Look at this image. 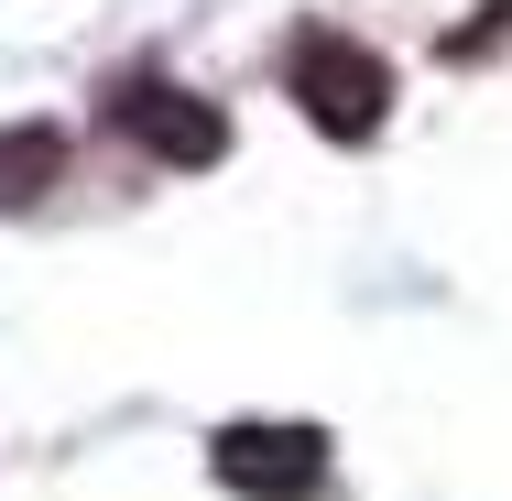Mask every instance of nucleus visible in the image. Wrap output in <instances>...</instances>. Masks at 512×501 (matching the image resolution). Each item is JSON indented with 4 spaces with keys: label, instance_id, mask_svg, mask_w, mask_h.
I'll return each instance as SVG.
<instances>
[{
    "label": "nucleus",
    "instance_id": "obj_1",
    "mask_svg": "<svg viewBox=\"0 0 512 501\" xmlns=\"http://www.w3.org/2000/svg\"><path fill=\"white\" fill-rule=\"evenodd\" d=\"M284 88H295V109H306L327 142H371L382 109H393V66L360 33L316 22V33H295V55H284Z\"/></svg>",
    "mask_w": 512,
    "mask_h": 501
},
{
    "label": "nucleus",
    "instance_id": "obj_2",
    "mask_svg": "<svg viewBox=\"0 0 512 501\" xmlns=\"http://www.w3.org/2000/svg\"><path fill=\"white\" fill-rule=\"evenodd\" d=\"M207 469H218V491H240V501H306V491H327V425H284V414L218 425Z\"/></svg>",
    "mask_w": 512,
    "mask_h": 501
},
{
    "label": "nucleus",
    "instance_id": "obj_3",
    "mask_svg": "<svg viewBox=\"0 0 512 501\" xmlns=\"http://www.w3.org/2000/svg\"><path fill=\"white\" fill-rule=\"evenodd\" d=\"M109 131L142 142V153L175 164V175H197V164L229 153V109L197 99V88H175V77H109Z\"/></svg>",
    "mask_w": 512,
    "mask_h": 501
},
{
    "label": "nucleus",
    "instance_id": "obj_4",
    "mask_svg": "<svg viewBox=\"0 0 512 501\" xmlns=\"http://www.w3.org/2000/svg\"><path fill=\"white\" fill-rule=\"evenodd\" d=\"M66 175V131L55 120H0V207H33Z\"/></svg>",
    "mask_w": 512,
    "mask_h": 501
},
{
    "label": "nucleus",
    "instance_id": "obj_5",
    "mask_svg": "<svg viewBox=\"0 0 512 501\" xmlns=\"http://www.w3.org/2000/svg\"><path fill=\"white\" fill-rule=\"evenodd\" d=\"M502 44H512V0H491L480 22H458V33H447V66H480V55H502Z\"/></svg>",
    "mask_w": 512,
    "mask_h": 501
}]
</instances>
